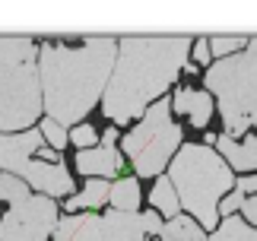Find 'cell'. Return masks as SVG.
Returning a JSON list of instances; mask_svg holds the SVG:
<instances>
[{"label": "cell", "mask_w": 257, "mask_h": 241, "mask_svg": "<svg viewBox=\"0 0 257 241\" xmlns=\"http://www.w3.org/2000/svg\"><path fill=\"white\" fill-rule=\"evenodd\" d=\"M194 38L187 35H124L117 38V57L111 79L102 95V114L108 120L127 124L143 117L175 86L178 73L191 57Z\"/></svg>", "instance_id": "1"}, {"label": "cell", "mask_w": 257, "mask_h": 241, "mask_svg": "<svg viewBox=\"0 0 257 241\" xmlns=\"http://www.w3.org/2000/svg\"><path fill=\"white\" fill-rule=\"evenodd\" d=\"M117 57V38L89 35L83 45H38V79H42V108L61 127H70L98 105L111 79Z\"/></svg>", "instance_id": "2"}, {"label": "cell", "mask_w": 257, "mask_h": 241, "mask_svg": "<svg viewBox=\"0 0 257 241\" xmlns=\"http://www.w3.org/2000/svg\"><path fill=\"white\" fill-rule=\"evenodd\" d=\"M165 175L172 181L181 209H187V216L203 232L219 225V203L235 187V172L213 146L181 143Z\"/></svg>", "instance_id": "3"}, {"label": "cell", "mask_w": 257, "mask_h": 241, "mask_svg": "<svg viewBox=\"0 0 257 241\" xmlns=\"http://www.w3.org/2000/svg\"><path fill=\"white\" fill-rule=\"evenodd\" d=\"M38 45L29 35H0V134H23L42 117Z\"/></svg>", "instance_id": "4"}, {"label": "cell", "mask_w": 257, "mask_h": 241, "mask_svg": "<svg viewBox=\"0 0 257 241\" xmlns=\"http://www.w3.org/2000/svg\"><path fill=\"white\" fill-rule=\"evenodd\" d=\"M203 83L219 102L222 134L232 140L251 134V127H257V35L248 38L244 51L216 60Z\"/></svg>", "instance_id": "5"}, {"label": "cell", "mask_w": 257, "mask_h": 241, "mask_svg": "<svg viewBox=\"0 0 257 241\" xmlns=\"http://www.w3.org/2000/svg\"><path fill=\"white\" fill-rule=\"evenodd\" d=\"M181 149V127L172 120V102L159 98L143 111L134 130L124 134V153L137 178H159Z\"/></svg>", "instance_id": "6"}, {"label": "cell", "mask_w": 257, "mask_h": 241, "mask_svg": "<svg viewBox=\"0 0 257 241\" xmlns=\"http://www.w3.org/2000/svg\"><path fill=\"white\" fill-rule=\"evenodd\" d=\"M162 232V216L146 213H73L64 216L54 228V241H146V235Z\"/></svg>", "instance_id": "7"}, {"label": "cell", "mask_w": 257, "mask_h": 241, "mask_svg": "<svg viewBox=\"0 0 257 241\" xmlns=\"http://www.w3.org/2000/svg\"><path fill=\"white\" fill-rule=\"evenodd\" d=\"M61 213L51 197L29 194L0 216V241H48L54 235Z\"/></svg>", "instance_id": "8"}, {"label": "cell", "mask_w": 257, "mask_h": 241, "mask_svg": "<svg viewBox=\"0 0 257 241\" xmlns=\"http://www.w3.org/2000/svg\"><path fill=\"white\" fill-rule=\"evenodd\" d=\"M42 149V130H23V134H0V175H13L23 181L26 165Z\"/></svg>", "instance_id": "9"}, {"label": "cell", "mask_w": 257, "mask_h": 241, "mask_svg": "<svg viewBox=\"0 0 257 241\" xmlns=\"http://www.w3.org/2000/svg\"><path fill=\"white\" fill-rule=\"evenodd\" d=\"M23 181L29 184V190H35V194L42 197H73V175L67 172L64 162H32L26 165L23 172Z\"/></svg>", "instance_id": "10"}, {"label": "cell", "mask_w": 257, "mask_h": 241, "mask_svg": "<svg viewBox=\"0 0 257 241\" xmlns=\"http://www.w3.org/2000/svg\"><path fill=\"white\" fill-rule=\"evenodd\" d=\"M73 165H76V172L86 175V178H102V181L114 178L117 181V175L124 172V156H121L117 146L102 143V146H92V149H80L76 159H73Z\"/></svg>", "instance_id": "11"}, {"label": "cell", "mask_w": 257, "mask_h": 241, "mask_svg": "<svg viewBox=\"0 0 257 241\" xmlns=\"http://www.w3.org/2000/svg\"><path fill=\"white\" fill-rule=\"evenodd\" d=\"M216 153L225 159V165L232 172H257V137L254 134H244L241 140L216 134Z\"/></svg>", "instance_id": "12"}, {"label": "cell", "mask_w": 257, "mask_h": 241, "mask_svg": "<svg viewBox=\"0 0 257 241\" xmlns=\"http://www.w3.org/2000/svg\"><path fill=\"white\" fill-rule=\"evenodd\" d=\"M169 102H172V111L187 117L194 127H206L213 120V111H216L213 95L203 92V89H178Z\"/></svg>", "instance_id": "13"}, {"label": "cell", "mask_w": 257, "mask_h": 241, "mask_svg": "<svg viewBox=\"0 0 257 241\" xmlns=\"http://www.w3.org/2000/svg\"><path fill=\"white\" fill-rule=\"evenodd\" d=\"M108 194H111V184H108V181L89 178L80 194H73V197L64 200V206H67V213H70V216L80 213V209H98V206L108 203Z\"/></svg>", "instance_id": "14"}, {"label": "cell", "mask_w": 257, "mask_h": 241, "mask_svg": "<svg viewBox=\"0 0 257 241\" xmlns=\"http://www.w3.org/2000/svg\"><path fill=\"white\" fill-rule=\"evenodd\" d=\"M140 181L137 178H117L111 184V194H108V206L117 209V213H137V206H140Z\"/></svg>", "instance_id": "15"}, {"label": "cell", "mask_w": 257, "mask_h": 241, "mask_svg": "<svg viewBox=\"0 0 257 241\" xmlns=\"http://www.w3.org/2000/svg\"><path fill=\"white\" fill-rule=\"evenodd\" d=\"M150 203L156 206V213H162L165 219H175L178 213H181V203H178V194H175L169 175H159V178H156V184L150 190Z\"/></svg>", "instance_id": "16"}, {"label": "cell", "mask_w": 257, "mask_h": 241, "mask_svg": "<svg viewBox=\"0 0 257 241\" xmlns=\"http://www.w3.org/2000/svg\"><path fill=\"white\" fill-rule=\"evenodd\" d=\"M159 238H162V241H206V232L194 222L191 216H181V213H178L175 219L162 222Z\"/></svg>", "instance_id": "17"}, {"label": "cell", "mask_w": 257, "mask_h": 241, "mask_svg": "<svg viewBox=\"0 0 257 241\" xmlns=\"http://www.w3.org/2000/svg\"><path fill=\"white\" fill-rule=\"evenodd\" d=\"M206 241H257V228L248 225L241 216H225L213 228V235H206Z\"/></svg>", "instance_id": "18"}, {"label": "cell", "mask_w": 257, "mask_h": 241, "mask_svg": "<svg viewBox=\"0 0 257 241\" xmlns=\"http://www.w3.org/2000/svg\"><path fill=\"white\" fill-rule=\"evenodd\" d=\"M244 45H248V35H213L210 38V54L216 60H222V57H232V54L244 51Z\"/></svg>", "instance_id": "19"}, {"label": "cell", "mask_w": 257, "mask_h": 241, "mask_svg": "<svg viewBox=\"0 0 257 241\" xmlns=\"http://www.w3.org/2000/svg\"><path fill=\"white\" fill-rule=\"evenodd\" d=\"M29 197V184L26 181H19L13 175H0V200H7V203H19V200Z\"/></svg>", "instance_id": "20"}, {"label": "cell", "mask_w": 257, "mask_h": 241, "mask_svg": "<svg viewBox=\"0 0 257 241\" xmlns=\"http://www.w3.org/2000/svg\"><path fill=\"white\" fill-rule=\"evenodd\" d=\"M67 140L80 149H92V146H98V130L89 124V120H83V124H76L73 130H67Z\"/></svg>", "instance_id": "21"}, {"label": "cell", "mask_w": 257, "mask_h": 241, "mask_svg": "<svg viewBox=\"0 0 257 241\" xmlns=\"http://www.w3.org/2000/svg\"><path fill=\"white\" fill-rule=\"evenodd\" d=\"M38 130H42V140H48V143H51V149H57V153H61V149L70 143V140H67V127H61V124H57V120H51V117H45Z\"/></svg>", "instance_id": "22"}, {"label": "cell", "mask_w": 257, "mask_h": 241, "mask_svg": "<svg viewBox=\"0 0 257 241\" xmlns=\"http://www.w3.org/2000/svg\"><path fill=\"white\" fill-rule=\"evenodd\" d=\"M244 200H248V197H244L238 187H232V194L222 197V203H219V216H222V219H225V216H235V209H241Z\"/></svg>", "instance_id": "23"}, {"label": "cell", "mask_w": 257, "mask_h": 241, "mask_svg": "<svg viewBox=\"0 0 257 241\" xmlns=\"http://www.w3.org/2000/svg\"><path fill=\"white\" fill-rule=\"evenodd\" d=\"M191 54H194V64L197 67H203V64H210V38H194V45H191Z\"/></svg>", "instance_id": "24"}, {"label": "cell", "mask_w": 257, "mask_h": 241, "mask_svg": "<svg viewBox=\"0 0 257 241\" xmlns=\"http://www.w3.org/2000/svg\"><path fill=\"white\" fill-rule=\"evenodd\" d=\"M241 219H244L248 225L257 228V197H248V200L241 203Z\"/></svg>", "instance_id": "25"}, {"label": "cell", "mask_w": 257, "mask_h": 241, "mask_svg": "<svg viewBox=\"0 0 257 241\" xmlns=\"http://www.w3.org/2000/svg\"><path fill=\"white\" fill-rule=\"evenodd\" d=\"M235 187H238L244 197H248V194H257V175H244V178H235Z\"/></svg>", "instance_id": "26"}, {"label": "cell", "mask_w": 257, "mask_h": 241, "mask_svg": "<svg viewBox=\"0 0 257 241\" xmlns=\"http://www.w3.org/2000/svg\"><path fill=\"white\" fill-rule=\"evenodd\" d=\"M35 159H38V162H64V159H61V153H57V149H48V146H42V149H38V153H35Z\"/></svg>", "instance_id": "27"}, {"label": "cell", "mask_w": 257, "mask_h": 241, "mask_svg": "<svg viewBox=\"0 0 257 241\" xmlns=\"http://www.w3.org/2000/svg\"><path fill=\"white\" fill-rule=\"evenodd\" d=\"M117 140H121V134H117V127H108L105 134H102V143H108V146H117Z\"/></svg>", "instance_id": "28"}, {"label": "cell", "mask_w": 257, "mask_h": 241, "mask_svg": "<svg viewBox=\"0 0 257 241\" xmlns=\"http://www.w3.org/2000/svg\"><path fill=\"white\" fill-rule=\"evenodd\" d=\"M181 73H200V67H197V64H194V60H187V64H184V70H181Z\"/></svg>", "instance_id": "29"}]
</instances>
